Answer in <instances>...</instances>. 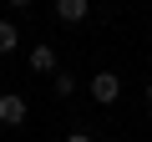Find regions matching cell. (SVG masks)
Listing matches in <instances>:
<instances>
[{"mask_svg":"<svg viewBox=\"0 0 152 142\" xmlns=\"http://www.w3.org/2000/svg\"><path fill=\"white\" fill-rule=\"evenodd\" d=\"M26 61H31L36 76H56V71H61V56H56V46H46V41H41V46H31V56H26Z\"/></svg>","mask_w":152,"mask_h":142,"instance_id":"2","label":"cell"},{"mask_svg":"<svg viewBox=\"0 0 152 142\" xmlns=\"http://www.w3.org/2000/svg\"><path fill=\"white\" fill-rule=\"evenodd\" d=\"M147 107H152V81H147Z\"/></svg>","mask_w":152,"mask_h":142,"instance_id":"9","label":"cell"},{"mask_svg":"<svg viewBox=\"0 0 152 142\" xmlns=\"http://www.w3.org/2000/svg\"><path fill=\"white\" fill-rule=\"evenodd\" d=\"M26 117H31V107L20 91H0V127H26Z\"/></svg>","mask_w":152,"mask_h":142,"instance_id":"1","label":"cell"},{"mask_svg":"<svg viewBox=\"0 0 152 142\" xmlns=\"http://www.w3.org/2000/svg\"><path fill=\"white\" fill-rule=\"evenodd\" d=\"M66 142H91V137H86V132H71V137H66Z\"/></svg>","mask_w":152,"mask_h":142,"instance_id":"8","label":"cell"},{"mask_svg":"<svg viewBox=\"0 0 152 142\" xmlns=\"http://www.w3.org/2000/svg\"><path fill=\"white\" fill-rule=\"evenodd\" d=\"M15 51H20V26L0 20V56H15Z\"/></svg>","mask_w":152,"mask_h":142,"instance_id":"5","label":"cell"},{"mask_svg":"<svg viewBox=\"0 0 152 142\" xmlns=\"http://www.w3.org/2000/svg\"><path fill=\"white\" fill-rule=\"evenodd\" d=\"M91 97H96L102 107H112V102L122 97V76H117V71H96V76H91Z\"/></svg>","mask_w":152,"mask_h":142,"instance_id":"3","label":"cell"},{"mask_svg":"<svg viewBox=\"0 0 152 142\" xmlns=\"http://www.w3.org/2000/svg\"><path fill=\"white\" fill-rule=\"evenodd\" d=\"M56 15H61L66 26H81V20L91 15V0H56Z\"/></svg>","mask_w":152,"mask_h":142,"instance_id":"4","label":"cell"},{"mask_svg":"<svg viewBox=\"0 0 152 142\" xmlns=\"http://www.w3.org/2000/svg\"><path fill=\"white\" fill-rule=\"evenodd\" d=\"M51 91L56 97H76V76H71V71H56V76H51Z\"/></svg>","mask_w":152,"mask_h":142,"instance_id":"6","label":"cell"},{"mask_svg":"<svg viewBox=\"0 0 152 142\" xmlns=\"http://www.w3.org/2000/svg\"><path fill=\"white\" fill-rule=\"evenodd\" d=\"M5 5H10V10H26V5H31V0H5Z\"/></svg>","mask_w":152,"mask_h":142,"instance_id":"7","label":"cell"}]
</instances>
